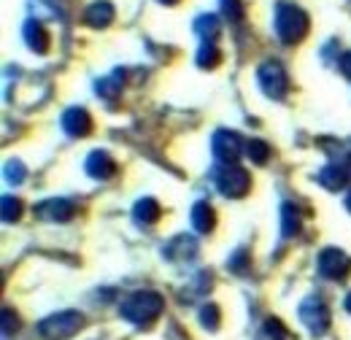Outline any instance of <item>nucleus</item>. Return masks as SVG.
<instances>
[{
  "label": "nucleus",
  "instance_id": "1",
  "mask_svg": "<svg viewBox=\"0 0 351 340\" xmlns=\"http://www.w3.org/2000/svg\"><path fill=\"white\" fill-rule=\"evenodd\" d=\"M165 311V298L154 289H141V292H132L130 298L122 300L119 305V316L125 321H130L135 327H146L152 324L160 313Z\"/></svg>",
  "mask_w": 351,
  "mask_h": 340
},
{
  "label": "nucleus",
  "instance_id": "2",
  "mask_svg": "<svg viewBox=\"0 0 351 340\" xmlns=\"http://www.w3.org/2000/svg\"><path fill=\"white\" fill-rule=\"evenodd\" d=\"M311 30L308 14L295 3H278L276 5V36L284 43H300Z\"/></svg>",
  "mask_w": 351,
  "mask_h": 340
},
{
  "label": "nucleus",
  "instance_id": "3",
  "mask_svg": "<svg viewBox=\"0 0 351 340\" xmlns=\"http://www.w3.org/2000/svg\"><path fill=\"white\" fill-rule=\"evenodd\" d=\"M82 327H84V316L79 311H60V313L46 316L38 324V332L46 340H68L73 338Z\"/></svg>",
  "mask_w": 351,
  "mask_h": 340
},
{
  "label": "nucleus",
  "instance_id": "4",
  "mask_svg": "<svg viewBox=\"0 0 351 340\" xmlns=\"http://www.w3.org/2000/svg\"><path fill=\"white\" fill-rule=\"evenodd\" d=\"M214 184L224 197H246L249 189H252V175L249 170H243L241 165H221V168H214Z\"/></svg>",
  "mask_w": 351,
  "mask_h": 340
},
{
  "label": "nucleus",
  "instance_id": "5",
  "mask_svg": "<svg viewBox=\"0 0 351 340\" xmlns=\"http://www.w3.org/2000/svg\"><path fill=\"white\" fill-rule=\"evenodd\" d=\"M257 84L270 100H284L289 92V76L278 60H265L257 68Z\"/></svg>",
  "mask_w": 351,
  "mask_h": 340
},
{
  "label": "nucleus",
  "instance_id": "6",
  "mask_svg": "<svg viewBox=\"0 0 351 340\" xmlns=\"http://www.w3.org/2000/svg\"><path fill=\"white\" fill-rule=\"evenodd\" d=\"M316 270L322 278H330V281H346L351 273V256L335 246H327L322 249V254L316 259Z\"/></svg>",
  "mask_w": 351,
  "mask_h": 340
},
{
  "label": "nucleus",
  "instance_id": "7",
  "mask_svg": "<svg viewBox=\"0 0 351 340\" xmlns=\"http://www.w3.org/2000/svg\"><path fill=\"white\" fill-rule=\"evenodd\" d=\"M300 321L306 324V330L311 335L322 338L330 330V321H332L327 302L322 298H306L300 302Z\"/></svg>",
  "mask_w": 351,
  "mask_h": 340
},
{
  "label": "nucleus",
  "instance_id": "8",
  "mask_svg": "<svg viewBox=\"0 0 351 340\" xmlns=\"http://www.w3.org/2000/svg\"><path fill=\"white\" fill-rule=\"evenodd\" d=\"M211 149H214V157L224 165H235L246 154V143L232 130H217L211 138Z\"/></svg>",
  "mask_w": 351,
  "mask_h": 340
},
{
  "label": "nucleus",
  "instance_id": "9",
  "mask_svg": "<svg viewBox=\"0 0 351 340\" xmlns=\"http://www.w3.org/2000/svg\"><path fill=\"white\" fill-rule=\"evenodd\" d=\"M36 216L44 221H54V224H65L76 216V206L65 197H49L44 203L36 206Z\"/></svg>",
  "mask_w": 351,
  "mask_h": 340
},
{
  "label": "nucleus",
  "instance_id": "10",
  "mask_svg": "<svg viewBox=\"0 0 351 340\" xmlns=\"http://www.w3.org/2000/svg\"><path fill=\"white\" fill-rule=\"evenodd\" d=\"M197 252H200V246L192 235H176L162 246V256L168 262H192V259H197Z\"/></svg>",
  "mask_w": 351,
  "mask_h": 340
},
{
  "label": "nucleus",
  "instance_id": "11",
  "mask_svg": "<svg viewBox=\"0 0 351 340\" xmlns=\"http://www.w3.org/2000/svg\"><path fill=\"white\" fill-rule=\"evenodd\" d=\"M60 122H62V130L71 138H87L89 132H92V117H89L87 108H79V106L68 108Z\"/></svg>",
  "mask_w": 351,
  "mask_h": 340
},
{
  "label": "nucleus",
  "instance_id": "12",
  "mask_svg": "<svg viewBox=\"0 0 351 340\" xmlns=\"http://www.w3.org/2000/svg\"><path fill=\"white\" fill-rule=\"evenodd\" d=\"M84 170H87L89 178H95V181H108V178H114L117 175V162H114V157L108 154V151H92L87 157V162H84Z\"/></svg>",
  "mask_w": 351,
  "mask_h": 340
},
{
  "label": "nucleus",
  "instance_id": "13",
  "mask_svg": "<svg viewBox=\"0 0 351 340\" xmlns=\"http://www.w3.org/2000/svg\"><path fill=\"white\" fill-rule=\"evenodd\" d=\"M117 19V8L108 0H95L84 8V25L92 30H106Z\"/></svg>",
  "mask_w": 351,
  "mask_h": 340
},
{
  "label": "nucleus",
  "instance_id": "14",
  "mask_svg": "<svg viewBox=\"0 0 351 340\" xmlns=\"http://www.w3.org/2000/svg\"><path fill=\"white\" fill-rule=\"evenodd\" d=\"M349 175H351V170L346 168V165H341V162H330V165H324V168L316 173V181H319L324 189L338 192V189H343V186L349 184Z\"/></svg>",
  "mask_w": 351,
  "mask_h": 340
},
{
  "label": "nucleus",
  "instance_id": "15",
  "mask_svg": "<svg viewBox=\"0 0 351 340\" xmlns=\"http://www.w3.org/2000/svg\"><path fill=\"white\" fill-rule=\"evenodd\" d=\"M22 36H25V41H27V49L36 51V54H46L49 46H51V38H49L46 27L38 19H27L25 27H22Z\"/></svg>",
  "mask_w": 351,
  "mask_h": 340
},
{
  "label": "nucleus",
  "instance_id": "16",
  "mask_svg": "<svg viewBox=\"0 0 351 340\" xmlns=\"http://www.w3.org/2000/svg\"><path fill=\"white\" fill-rule=\"evenodd\" d=\"M189 219H192V227H195L197 232H203V235L217 227V213L211 208V203H206V200H197V203L192 206Z\"/></svg>",
  "mask_w": 351,
  "mask_h": 340
},
{
  "label": "nucleus",
  "instance_id": "17",
  "mask_svg": "<svg viewBox=\"0 0 351 340\" xmlns=\"http://www.w3.org/2000/svg\"><path fill=\"white\" fill-rule=\"evenodd\" d=\"M122 86H125V71H114V73H108L106 79H100L97 84H95V92L103 97V100H117L119 95H122Z\"/></svg>",
  "mask_w": 351,
  "mask_h": 340
},
{
  "label": "nucleus",
  "instance_id": "18",
  "mask_svg": "<svg viewBox=\"0 0 351 340\" xmlns=\"http://www.w3.org/2000/svg\"><path fill=\"white\" fill-rule=\"evenodd\" d=\"M160 216H162V208H160V203L154 200V197H141L138 203H135V208H132V219L138 221V224H154V221H160Z\"/></svg>",
  "mask_w": 351,
  "mask_h": 340
},
{
  "label": "nucleus",
  "instance_id": "19",
  "mask_svg": "<svg viewBox=\"0 0 351 340\" xmlns=\"http://www.w3.org/2000/svg\"><path fill=\"white\" fill-rule=\"evenodd\" d=\"M195 33L203 38V41H217L221 33V22L217 14H200L197 19H195Z\"/></svg>",
  "mask_w": 351,
  "mask_h": 340
},
{
  "label": "nucleus",
  "instance_id": "20",
  "mask_svg": "<svg viewBox=\"0 0 351 340\" xmlns=\"http://www.w3.org/2000/svg\"><path fill=\"white\" fill-rule=\"evenodd\" d=\"M281 235L284 238L300 235V211H298L295 203H284L281 206Z\"/></svg>",
  "mask_w": 351,
  "mask_h": 340
},
{
  "label": "nucleus",
  "instance_id": "21",
  "mask_svg": "<svg viewBox=\"0 0 351 340\" xmlns=\"http://www.w3.org/2000/svg\"><path fill=\"white\" fill-rule=\"evenodd\" d=\"M219 62H221V51L217 49V43L203 41L200 51H197V65H200L203 71H211V68H217Z\"/></svg>",
  "mask_w": 351,
  "mask_h": 340
},
{
  "label": "nucleus",
  "instance_id": "22",
  "mask_svg": "<svg viewBox=\"0 0 351 340\" xmlns=\"http://www.w3.org/2000/svg\"><path fill=\"white\" fill-rule=\"evenodd\" d=\"M246 157L254 162V165H267V160H270V146L260 141V138H252L249 143H246Z\"/></svg>",
  "mask_w": 351,
  "mask_h": 340
},
{
  "label": "nucleus",
  "instance_id": "23",
  "mask_svg": "<svg viewBox=\"0 0 351 340\" xmlns=\"http://www.w3.org/2000/svg\"><path fill=\"white\" fill-rule=\"evenodd\" d=\"M219 321H221L219 305H214V302H206V305L200 308V324H203L208 332H217V330H219Z\"/></svg>",
  "mask_w": 351,
  "mask_h": 340
},
{
  "label": "nucleus",
  "instance_id": "24",
  "mask_svg": "<svg viewBox=\"0 0 351 340\" xmlns=\"http://www.w3.org/2000/svg\"><path fill=\"white\" fill-rule=\"evenodd\" d=\"M19 216H22V200L19 197H14V195H5L3 197V221H19Z\"/></svg>",
  "mask_w": 351,
  "mask_h": 340
},
{
  "label": "nucleus",
  "instance_id": "25",
  "mask_svg": "<svg viewBox=\"0 0 351 340\" xmlns=\"http://www.w3.org/2000/svg\"><path fill=\"white\" fill-rule=\"evenodd\" d=\"M25 175H27V170H25V165H22L19 160H8V162H5V181H8V184L19 186V184L25 181Z\"/></svg>",
  "mask_w": 351,
  "mask_h": 340
},
{
  "label": "nucleus",
  "instance_id": "26",
  "mask_svg": "<svg viewBox=\"0 0 351 340\" xmlns=\"http://www.w3.org/2000/svg\"><path fill=\"white\" fill-rule=\"evenodd\" d=\"M221 14L230 19V22H243V3L241 0H221Z\"/></svg>",
  "mask_w": 351,
  "mask_h": 340
},
{
  "label": "nucleus",
  "instance_id": "27",
  "mask_svg": "<svg viewBox=\"0 0 351 340\" xmlns=\"http://www.w3.org/2000/svg\"><path fill=\"white\" fill-rule=\"evenodd\" d=\"M265 335H267L270 340H287V338H289L287 327H284V324H281L278 319H273V316H270V319L265 321Z\"/></svg>",
  "mask_w": 351,
  "mask_h": 340
},
{
  "label": "nucleus",
  "instance_id": "28",
  "mask_svg": "<svg viewBox=\"0 0 351 340\" xmlns=\"http://www.w3.org/2000/svg\"><path fill=\"white\" fill-rule=\"evenodd\" d=\"M249 259H252V256H249V252H246V249H238L235 254L227 259V267H230L232 273H243V270L249 267Z\"/></svg>",
  "mask_w": 351,
  "mask_h": 340
},
{
  "label": "nucleus",
  "instance_id": "29",
  "mask_svg": "<svg viewBox=\"0 0 351 340\" xmlns=\"http://www.w3.org/2000/svg\"><path fill=\"white\" fill-rule=\"evenodd\" d=\"M16 330H19V319H16V313H14L11 308H3V335L11 338V332H16Z\"/></svg>",
  "mask_w": 351,
  "mask_h": 340
},
{
  "label": "nucleus",
  "instance_id": "30",
  "mask_svg": "<svg viewBox=\"0 0 351 340\" xmlns=\"http://www.w3.org/2000/svg\"><path fill=\"white\" fill-rule=\"evenodd\" d=\"M338 71H341L346 79H351V51H343V54L338 57Z\"/></svg>",
  "mask_w": 351,
  "mask_h": 340
},
{
  "label": "nucleus",
  "instance_id": "31",
  "mask_svg": "<svg viewBox=\"0 0 351 340\" xmlns=\"http://www.w3.org/2000/svg\"><path fill=\"white\" fill-rule=\"evenodd\" d=\"M343 308H346V311L351 313V292L346 295V300H343Z\"/></svg>",
  "mask_w": 351,
  "mask_h": 340
},
{
  "label": "nucleus",
  "instance_id": "32",
  "mask_svg": "<svg viewBox=\"0 0 351 340\" xmlns=\"http://www.w3.org/2000/svg\"><path fill=\"white\" fill-rule=\"evenodd\" d=\"M160 3H162V5H176L178 0H160Z\"/></svg>",
  "mask_w": 351,
  "mask_h": 340
},
{
  "label": "nucleus",
  "instance_id": "33",
  "mask_svg": "<svg viewBox=\"0 0 351 340\" xmlns=\"http://www.w3.org/2000/svg\"><path fill=\"white\" fill-rule=\"evenodd\" d=\"M346 208L351 211V192H349V197H346Z\"/></svg>",
  "mask_w": 351,
  "mask_h": 340
}]
</instances>
